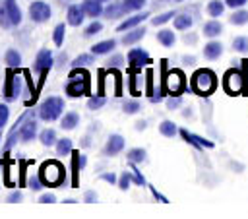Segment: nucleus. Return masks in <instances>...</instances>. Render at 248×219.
<instances>
[{"label": "nucleus", "instance_id": "9b49d317", "mask_svg": "<svg viewBox=\"0 0 248 219\" xmlns=\"http://www.w3.org/2000/svg\"><path fill=\"white\" fill-rule=\"evenodd\" d=\"M19 89H21V78L16 74V72H8V79H6V89H4V95L8 101L16 99L19 95Z\"/></svg>", "mask_w": 248, "mask_h": 219}, {"label": "nucleus", "instance_id": "4d7b16f0", "mask_svg": "<svg viewBox=\"0 0 248 219\" xmlns=\"http://www.w3.org/2000/svg\"><path fill=\"white\" fill-rule=\"evenodd\" d=\"M145 126H147V124H145L143 120H140V122H136V130H145Z\"/></svg>", "mask_w": 248, "mask_h": 219}, {"label": "nucleus", "instance_id": "6e6552de", "mask_svg": "<svg viewBox=\"0 0 248 219\" xmlns=\"http://www.w3.org/2000/svg\"><path fill=\"white\" fill-rule=\"evenodd\" d=\"M29 16H31L33 21L43 23V21H46L50 17V6L46 2H43V0H37V2H33L29 6Z\"/></svg>", "mask_w": 248, "mask_h": 219}, {"label": "nucleus", "instance_id": "de8ad7c7", "mask_svg": "<svg viewBox=\"0 0 248 219\" xmlns=\"http://www.w3.org/2000/svg\"><path fill=\"white\" fill-rule=\"evenodd\" d=\"M132 180H134L136 184H140V186H143V184H145V178H143V176L140 174V171H138L136 167L132 169Z\"/></svg>", "mask_w": 248, "mask_h": 219}, {"label": "nucleus", "instance_id": "6ab92c4d", "mask_svg": "<svg viewBox=\"0 0 248 219\" xmlns=\"http://www.w3.org/2000/svg\"><path fill=\"white\" fill-rule=\"evenodd\" d=\"M35 134H37V122H35V120H27V122L19 128V138H21L23 141H31V140L35 138Z\"/></svg>", "mask_w": 248, "mask_h": 219}, {"label": "nucleus", "instance_id": "a19ab883", "mask_svg": "<svg viewBox=\"0 0 248 219\" xmlns=\"http://www.w3.org/2000/svg\"><path fill=\"white\" fill-rule=\"evenodd\" d=\"M130 180H132V172H122L120 174V180H118V188L120 190H128L130 188Z\"/></svg>", "mask_w": 248, "mask_h": 219}, {"label": "nucleus", "instance_id": "0eeeda50", "mask_svg": "<svg viewBox=\"0 0 248 219\" xmlns=\"http://www.w3.org/2000/svg\"><path fill=\"white\" fill-rule=\"evenodd\" d=\"M180 136H182V140H184L186 143L194 145L198 151H203V147L211 149V147L215 145L211 140H205V138H202V136H196V134H192V132H190V130H186V128H180Z\"/></svg>", "mask_w": 248, "mask_h": 219}, {"label": "nucleus", "instance_id": "39448f33", "mask_svg": "<svg viewBox=\"0 0 248 219\" xmlns=\"http://www.w3.org/2000/svg\"><path fill=\"white\" fill-rule=\"evenodd\" d=\"M186 85V78L180 70H170L165 74V83H163V91H167L169 95H180L182 89Z\"/></svg>", "mask_w": 248, "mask_h": 219}, {"label": "nucleus", "instance_id": "c9c22d12", "mask_svg": "<svg viewBox=\"0 0 248 219\" xmlns=\"http://www.w3.org/2000/svg\"><path fill=\"white\" fill-rule=\"evenodd\" d=\"M232 48L236 52H248V37H236L232 41Z\"/></svg>", "mask_w": 248, "mask_h": 219}, {"label": "nucleus", "instance_id": "f3484780", "mask_svg": "<svg viewBox=\"0 0 248 219\" xmlns=\"http://www.w3.org/2000/svg\"><path fill=\"white\" fill-rule=\"evenodd\" d=\"M4 8H6V14H8V21L17 25L21 21V12H19L16 0H4Z\"/></svg>", "mask_w": 248, "mask_h": 219}, {"label": "nucleus", "instance_id": "ea45409f", "mask_svg": "<svg viewBox=\"0 0 248 219\" xmlns=\"http://www.w3.org/2000/svg\"><path fill=\"white\" fill-rule=\"evenodd\" d=\"M103 105H105V97H103V95L89 97V101H87V107H89L91 110H97V109H101Z\"/></svg>", "mask_w": 248, "mask_h": 219}, {"label": "nucleus", "instance_id": "4c0bfd02", "mask_svg": "<svg viewBox=\"0 0 248 219\" xmlns=\"http://www.w3.org/2000/svg\"><path fill=\"white\" fill-rule=\"evenodd\" d=\"M172 16H176V12H165V14H161V16H155V17L151 19V23H153V25H163V23H167L169 19H172Z\"/></svg>", "mask_w": 248, "mask_h": 219}, {"label": "nucleus", "instance_id": "37998d69", "mask_svg": "<svg viewBox=\"0 0 248 219\" xmlns=\"http://www.w3.org/2000/svg\"><path fill=\"white\" fill-rule=\"evenodd\" d=\"M27 184H29V188H31L33 192H39V190L43 188V180H41L39 176H29Z\"/></svg>", "mask_w": 248, "mask_h": 219}, {"label": "nucleus", "instance_id": "2eb2a0df", "mask_svg": "<svg viewBox=\"0 0 248 219\" xmlns=\"http://www.w3.org/2000/svg\"><path fill=\"white\" fill-rule=\"evenodd\" d=\"M149 14L147 12H141V14H136V16H130V17H126L118 27H116V31H120V33H124V31H130V29H134V27H138V23H141L145 17H147Z\"/></svg>", "mask_w": 248, "mask_h": 219}, {"label": "nucleus", "instance_id": "a878e982", "mask_svg": "<svg viewBox=\"0 0 248 219\" xmlns=\"http://www.w3.org/2000/svg\"><path fill=\"white\" fill-rule=\"evenodd\" d=\"M79 124V114L78 112H66L64 114V118H62V122H60V126L64 128V130H74L76 126Z\"/></svg>", "mask_w": 248, "mask_h": 219}, {"label": "nucleus", "instance_id": "9d476101", "mask_svg": "<svg viewBox=\"0 0 248 219\" xmlns=\"http://www.w3.org/2000/svg\"><path fill=\"white\" fill-rule=\"evenodd\" d=\"M52 54H50V50L48 48H43V50H39V54H37V58H35V62H33V70L37 72V74H46L50 68H52Z\"/></svg>", "mask_w": 248, "mask_h": 219}, {"label": "nucleus", "instance_id": "6e6d98bb", "mask_svg": "<svg viewBox=\"0 0 248 219\" xmlns=\"http://www.w3.org/2000/svg\"><path fill=\"white\" fill-rule=\"evenodd\" d=\"M176 2H184V0H155V6H163V4H176Z\"/></svg>", "mask_w": 248, "mask_h": 219}, {"label": "nucleus", "instance_id": "7ed1b4c3", "mask_svg": "<svg viewBox=\"0 0 248 219\" xmlns=\"http://www.w3.org/2000/svg\"><path fill=\"white\" fill-rule=\"evenodd\" d=\"M68 97H81L89 93V74L81 68H74L68 76V85H66Z\"/></svg>", "mask_w": 248, "mask_h": 219}, {"label": "nucleus", "instance_id": "b1692460", "mask_svg": "<svg viewBox=\"0 0 248 219\" xmlns=\"http://www.w3.org/2000/svg\"><path fill=\"white\" fill-rule=\"evenodd\" d=\"M192 23H194V19L190 14H176V17H174V29H178V31L190 29Z\"/></svg>", "mask_w": 248, "mask_h": 219}, {"label": "nucleus", "instance_id": "5fc2aeb1", "mask_svg": "<svg viewBox=\"0 0 248 219\" xmlns=\"http://www.w3.org/2000/svg\"><path fill=\"white\" fill-rule=\"evenodd\" d=\"M83 200L91 203V202H95V200H97V194H95L93 190H89V192H85V196H83Z\"/></svg>", "mask_w": 248, "mask_h": 219}, {"label": "nucleus", "instance_id": "603ef678", "mask_svg": "<svg viewBox=\"0 0 248 219\" xmlns=\"http://www.w3.org/2000/svg\"><path fill=\"white\" fill-rule=\"evenodd\" d=\"M101 178H103V180H107V182H110V184H112V182H116V174H114V172H103V174H101Z\"/></svg>", "mask_w": 248, "mask_h": 219}, {"label": "nucleus", "instance_id": "f704fd0d", "mask_svg": "<svg viewBox=\"0 0 248 219\" xmlns=\"http://www.w3.org/2000/svg\"><path fill=\"white\" fill-rule=\"evenodd\" d=\"M64 33H66V27H64V23H60V25H56V27H54L52 39H54V45H56V47H60V45L64 43Z\"/></svg>", "mask_w": 248, "mask_h": 219}, {"label": "nucleus", "instance_id": "a18cd8bd", "mask_svg": "<svg viewBox=\"0 0 248 219\" xmlns=\"http://www.w3.org/2000/svg\"><path fill=\"white\" fill-rule=\"evenodd\" d=\"M8 116H10V109L6 105H0V128H4V124L8 122Z\"/></svg>", "mask_w": 248, "mask_h": 219}, {"label": "nucleus", "instance_id": "7c9ffc66", "mask_svg": "<svg viewBox=\"0 0 248 219\" xmlns=\"http://www.w3.org/2000/svg\"><path fill=\"white\" fill-rule=\"evenodd\" d=\"M4 60H6V64H8L10 68H17V66L21 64V56H19V52H17V50H14V48H10V50L6 52Z\"/></svg>", "mask_w": 248, "mask_h": 219}, {"label": "nucleus", "instance_id": "2f4dec72", "mask_svg": "<svg viewBox=\"0 0 248 219\" xmlns=\"http://www.w3.org/2000/svg\"><path fill=\"white\" fill-rule=\"evenodd\" d=\"M159 132H161L163 136H167V138H172L178 130H176L174 122H170V120H163V122L159 124Z\"/></svg>", "mask_w": 248, "mask_h": 219}, {"label": "nucleus", "instance_id": "864d4df0", "mask_svg": "<svg viewBox=\"0 0 248 219\" xmlns=\"http://www.w3.org/2000/svg\"><path fill=\"white\" fill-rule=\"evenodd\" d=\"M151 194H153V198H155V200H159V202H163V203H169V200H167L163 194H159V192H157L153 186H151Z\"/></svg>", "mask_w": 248, "mask_h": 219}, {"label": "nucleus", "instance_id": "20e7f679", "mask_svg": "<svg viewBox=\"0 0 248 219\" xmlns=\"http://www.w3.org/2000/svg\"><path fill=\"white\" fill-rule=\"evenodd\" d=\"M223 87L229 95H240L246 89V78L238 70H229L223 78Z\"/></svg>", "mask_w": 248, "mask_h": 219}, {"label": "nucleus", "instance_id": "e433bc0d", "mask_svg": "<svg viewBox=\"0 0 248 219\" xmlns=\"http://www.w3.org/2000/svg\"><path fill=\"white\" fill-rule=\"evenodd\" d=\"M140 109H141V105H140L138 101H126V103L122 105V110H124L126 114H136V112H140Z\"/></svg>", "mask_w": 248, "mask_h": 219}, {"label": "nucleus", "instance_id": "c03bdc74", "mask_svg": "<svg viewBox=\"0 0 248 219\" xmlns=\"http://www.w3.org/2000/svg\"><path fill=\"white\" fill-rule=\"evenodd\" d=\"M107 64H108V68H120V66L124 64V58H122L120 54H114L112 58L107 60Z\"/></svg>", "mask_w": 248, "mask_h": 219}, {"label": "nucleus", "instance_id": "dca6fc26", "mask_svg": "<svg viewBox=\"0 0 248 219\" xmlns=\"http://www.w3.org/2000/svg\"><path fill=\"white\" fill-rule=\"evenodd\" d=\"M223 54V45L219 41H209L207 45H203V56L207 60H217Z\"/></svg>", "mask_w": 248, "mask_h": 219}, {"label": "nucleus", "instance_id": "bf43d9fd", "mask_svg": "<svg viewBox=\"0 0 248 219\" xmlns=\"http://www.w3.org/2000/svg\"><path fill=\"white\" fill-rule=\"evenodd\" d=\"M99 2H108V0H99Z\"/></svg>", "mask_w": 248, "mask_h": 219}, {"label": "nucleus", "instance_id": "c85d7f7f", "mask_svg": "<svg viewBox=\"0 0 248 219\" xmlns=\"http://www.w3.org/2000/svg\"><path fill=\"white\" fill-rule=\"evenodd\" d=\"M39 140H41V143H43V145L50 147V145H54V143H56V132H54L52 128H46V130H43V132H41Z\"/></svg>", "mask_w": 248, "mask_h": 219}, {"label": "nucleus", "instance_id": "79ce46f5", "mask_svg": "<svg viewBox=\"0 0 248 219\" xmlns=\"http://www.w3.org/2000/svg\"><path fill=\"white\" fill-rule=\"evenodd\" d=\"M147 0H122V4L128 8V10H140L145 6Z\"/></svg>", "mask_w": 248, "mask_h": 219}, {"label": "nucleus", "instance_id": "393cba45", "mask_svg": "<svg viewBox=\"0 0 248 219\" xmlns=\"http://www.w3.org/2000/svg\"><path fill=\"white\" fill-rule=\"evenodd\" d=\"M221 31H223V25L213 17L211 21H207V23H203V35L205 37H217V35H221Z\"/></svg>", "mask_w": 248, "mask_h": 219}, {"label": "nucleus", "instance_id": "a211bd4d", "mask_svg": "<svg viewBox=\"0 0 248 219\" xmlns=\"http://www.w3.org/2000/svg\"><path fill=\"white\" fill-rule=\"evenodd\" d=\"M143 35H145V29H143V27H134V29L126 31V35L122 37V45H126V47L136 45Z\"/></svg>", "mask_w": 248, "mask_h": 219}, {"label": "nucleus", "instance_id": "72a5a7b5", "mask_svg": "<svg viewBox=\"0 0 248 219\" xmlns=\"http://www.w3.org/2000/svg\"><path fill=\"white\" fill-rule=\"evenodd\" d=\"M91 62H95V58H93L91 54H79L78 58H74L72 66H74V68H83V66H89Z\"/></svg>", "mask_w": 248, "mask_h": 219}, {"label": "nucleus", "instance_id": "ddd939ff", "mask_svg": "<svg viewBox=\"0 0 248 219\" xmlns=\"http://www.w3.org/2000/svg\"><path fill=\"white\" fill-rule=\"evenodd\" d=\"M124 149V138L120 134H112L108 136L107 140V145H105V155H116Z\"/></svg>", "mask_w": 248, "mask_h": 219}, {"label": "nucleus", "instance_id": "5701e85b", "mask_svg": "<svg viewBox=\"0 0 248 219\" xmlns=\"http://www.w3.org/2000/svg\"><path fill=\"white\" fill-rule=\"evenodd\" d=\"M157 41H159L163 47L170 48V47L174 45V41H176V37H174V31H172V29H161V31L157 33Z\"/></svg>", "mask_w": 248, "mask_h": 219}, {"label": "nucleus", "instance_id": "c756f323", "mask_svg": "<svg viewBox=\"0 0 248 219\" xmlns=\"http://www.w3.org/2000/svg\"><path fill=\"white\" fill-rule=\"evenodd\" d=\"M232 25H244L248 23V10H234V14L229 17Z\"/></svg>", "mask_w": 248, "mask_h": 219}, {"label": "nucleus", "instance_id": "1a4fd4ad", "mask_svg": "<svg viewBox=\"0 0 248 219\" xmlns=\"http://www.w3.org/2000/svg\"><path fill=\"white\" fill-rule=\"evenodd\" d=\"M153 60L149 58V54H147V50H143V48H132L130 52H128V64H130V68H141V66H149Z\"/></svg>", "mask_w": 248, "mask_h": 219}, {"label": "nucleus", "instance_id": "f8f14e48", "mask_svg": "<svg viewBox=\"0 0 248 219\" xmlns=\"http://www.w3.org/2000/svg\"><path fill=\"white\" fill-rule=\"evenodd\" d=\"M85 167V155H81L79 151H74L72 153V172H74V178H72V188H78L79 184V171Z\"/></svg>", "mask_w": 248, "mask_h": 219}, {"label": "nucleus", "instance_id": "4be33fe9", "mask_svg": "<svg viewBox=\"0 0 248 219\" xmlns=\"http://www.w3.org/2000/svg\"><path fill=\"white\" fill-rule=\"evenodd\" d=\"M114 47H116V41H114V39H107V41L95 43V45L91 47V52H93V54H107V52H110Z\"/></svg>", "mask_w": 248, "mask_h": 219}, {"label": "nucleus", "instance_id": "13d9d810", "mask_svg": "<svg viewBox=\"0 0 248 219\" xmlns=\"http://www.w3.org/2000/svg\"><path fill=\"white\" fill-rule=\"evenodd\" d=\"M184 62H188V64H194L196 60H194V56H186V58H184Z\"/></svg>", "mask_w": 248, "mask_h": 219}, {"label": "nucleus", "instance_id": "09e8293b", "mask_svg": "<svg viewBox=\"0 0 248 219\" xmlns=\"http://www.w3.org/2000/svg\"><path fill=\"white\" fill-rule=\"evenodd\" d=\"M246 2H248V0H225V4H227L229 8H234V10H236V8H242Z\"/></svg>", "mask_w": 248, "mask_h": 219}, {"label": "nucleus", "instance_id": "473e14b6", "mask_svg": "<svg viewBox=\"0 0 248 219\" xmlns=\"http://www.w3.org/2000/svg\"><path fill=\"white\" fill-rule=\"evenodd\" d=\"M56 151H58V155H70V153H72V140H70V138H62V140H58V143H56Z\"/></svg>", "mask_w": 248, "mask_h": 219}, {"label": "nucleus", "instance_id": "cd10ccee", "mask_svg": "<svg viewBox=\"0 0 248 219\" xmlns=\"http://www.w3.org/2000/svg\"><path fill=\"white\" fill-rule=\"evenodd\" d=\"M126 159H128L130 163H134V165L143 163V161H145V149H141V147H134V149H130V151L126 153Z\"/></svg>", "mask_w": 248, "mask_h": 219}, {"label": "nucleus", "instance_id": "f03ea898", "mask_svg": "<svg viewBox=\"0 0 248 219\" xmlns=\"http://www.w3.org/2000/svg\"><path fill=\"white\" fill-rule=\"evenodd\" d=\"M39 178L45 186H60L66 178V169L58 161H45L39 171Z\"/></svg>", "mask_w": 248, "mask_h": 219}, {"label": "nucleus", "instance_id": "423d86ee", "mask_svg": "<svg viewBox=\"0 0 248 219\" xmlns=\"http://www.w3.org/2000/svg\"><path fill=\"white\" fill-rule=\"evenodd\" d=\"M62 110H64V101H62L60 97H48V99L41 105V109H39V116H41L43 120L50 122V120L58 118V116L62 114Z\"/></svg>", "mask_w": 248, "mask_h": 219}, {"label": "nucleus", "instance_id": "49530a36", "mask_svg": "<svg viewBox=\"0 0 248 219\" xmlns=\"http://www.w3.org/2000/svg\"><path fill=\"white\" fill-rule=\"evenodd\" d=\"M180 103H182L180 95H172V97L167 101V107H169L170 110H174V109H178V107H180Z\"/></svg>", "mask_w": 248, "mask_h": 219}, {"label": "nucleus", "instance_id": "aec40b11", "mask_svg": "<svg viewBox=\"0 0 248 219\" xmlns=\"http://www.w3.org/2000/svg\"><path fill=\"white\" fill-rule=\"evenodd\" d=\"M83 10H85V16H89L93 19L103 14V6H101L99 0H85L83 2Z\"/></svg>", "mask_w": 248, "mask_h": 219}, {"label": "nucleus", "instance_id": "412c9836", "mask_svg": "<svg viewBox=\"0 0 248 219\" xmlns=\"http://www.w3.org/2000/svg\"><path fill=\"white\" fill-rule=\"evenodd\" d=\"M126 12H128V8H126L124 4H110V6H107L105 16H107L108 19H116V17H124Z\"/></svg>", "mask_w": 248, "mask_h": 219}, {"label": "nucleus", "instance_id": "4468645a", "mask_svg": "<svg viewBox=\"0 0 248 219\" xmlns=\"http://www.w3.org/2000/svg\"><path fill=\"white\" fill-rule=\"evenodd\" d=\"M83 17H85V10H83V6H79V4H72V6L68 8V23H70V25H74V27L81 25V23H83Z\"/></svg>", "mask_w": 248, "mask_h": 219}, {"label": "nucleus", "instance_id": "8fccbe9b", "mask_svg": "<svg viewBox=\"0 0 248 219\" xmlns=\"http://www.w3.org/2000/svg\"><path fill=\"white\" fill-rule=\"evenodd\" d=\"M21 198H23V194H21L19 190H16V192H12V194L8 196V202H10V203H16V202H21Z\"/></svg>", "mask_w": 248, "mask_h": 219}, {"label": "nucleus", "instance_id": "58836bf2", "mask_svg": "<svg viewBox=\"0 0 248 219\" xmlns=\"http://www.w3.org/2000/svg\"><path fill=\"white\" fill-rule=\"evenodd\" d=\"M101 29H103V25H101V21H93V23H89V25L85 27V31H83V35H85V37H93V35H97V33H101Z\"/></svg>", "mask_w": 248, "mask_h": 219}, {"label": "nucleus", "instance_id": "f257e3e1", "mask_svg": "<svg viewBox=\"0 0 248 219\" xmlns=\"http://www.w3.org/2000/svg\"><path fill=\"white\" fill-rule=\"evenodd\" d=\"M190 87L194 93L202 95V97H209L215 87H217V76L215 72L207 70V68H202L198 70L194 76H192V81H190Z\"/></svg>", "mask_w": 248, "mask_h": 219}, {"label": "nucleus", "instance_id": "bb28decb", "mask_svg": "<svg viewBox=\"0 0 248 219\" xmlns=\"http://www.w3.org/2000/svg\"><path fill=\"white\" fill-rule=\"evenodd\" d=\"M225 2L223 0H211L209 4H207V14L211 16V17H219V16H223V12H225Z\"/></svg>", "mask_w": 248, "mask_h": 219}, {"label": "nucleus", "instance_id": "3c124183", "mask_svg": "<svg viewBox=\"0 0 248 219\" xmlns=\"http://www.w3.org/2000/svg\"><path fill=\"white\" fill-rule=\"evenodd\" d=\"M39 202H43V203H52V202H56V198H54V194H43V196L39 198Z\"/></svg>", "mask_w": 248, "mask_h": 219}]
</instances>
